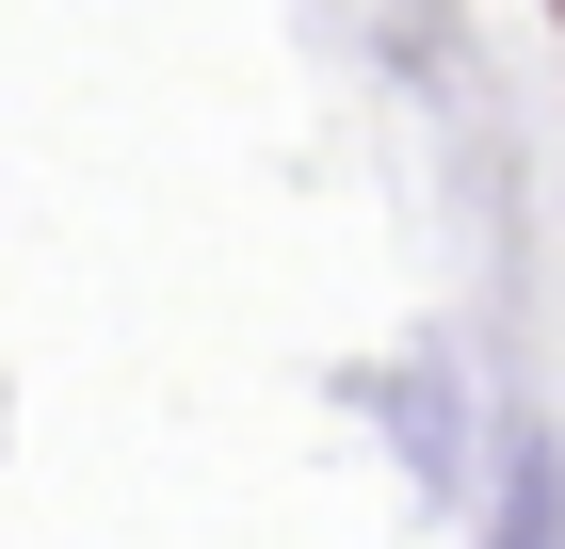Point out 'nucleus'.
Masks as SVG:
<instances>
[{
    "mask_svg": "<svg viewBox=\"0 0 565 549\" xmlns=\"http://www.w3.org/2000/svg\"><path fill=\"white\" fill-rule=\"evenodd\" d=\"M484 549H565V485H550V453H518V485H501V534Z\"/></svg>",
    "mask_w": 565,
    "mask_h": 549,
    "instance_id": "nucleus-1",
    "label": "nucleus"
}]
</instances>
